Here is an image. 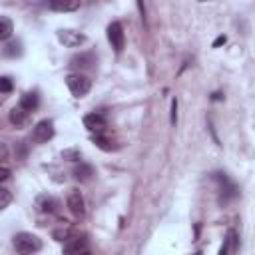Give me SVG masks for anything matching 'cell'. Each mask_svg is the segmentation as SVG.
Masks as SVG:
<instances>
[{
  "label": "cell",
  "mask_w": 255,
  "mask_h": 255,
  "mask_svg": "<svg viewBox=\"0 0 255 255\" xmlns=\"http://www.w3.org/2000/svg\"><path fill=\"white\" fill-rule=\"evenodd\" d=\"M58 40L68 48H76L86 42V36L76 30H58Z\"/></svg>",
  "instance_id": "obj_7"
},
{
  "label": "cell",
  "mask_w": 255,
  "mask_h": 255,
  "mask_svg": "<svg viewBox=\"0 0 255 255\" xmlns=\"http://www.w3.org/2000/svg\"><path fill=\"white\" fill-rule=\"evenodd\" d=\"M225 40H227L225 36H217V38H215V42H213V48H217V46H221V44H225Z\"/></svg>",
  "instance_id": "obj_26"
},
{
  "label": "cell",
  "mask_w": 255,
  "mask_h": 255,
  "mask_svg": "<svg viewBox=\"0 0 255 255\" xmlns=\"http://www.w3.org/2000/svg\"><path fill=\"white\" fill-rule=\"evenodd\" d=\"M66 86L76 98H84L92 90V80L84 74H68L66 76Z\"/></svg>",
  "instance_id": "obj_2"
},
{
  "label": "cell",
  "mask_w": 255,
  "mask_h": 255,
  "mask_svg": "<svg viewBox=\"0 0 255 255\" xmlns=\"http://www.w3.org/2000/svg\"><path fill=\"white\" fill-rule=\"evenodd\" d=\"M36 207H38V211H42V213H52V211H56L58 201H56L52 195H40V197L36 199Z\"/></svg>",
  "instance_id": "obj_12"
},
{
  "label": "cell",
  "mask_w": 255,
  "mask_h": 255,
  "mask_svg": "<svg viewBox=\"0 0 255 255\" xmlns=\"http://www.w3.org/2000/svg\"><path fill=\"white\" fill-rule=\"evenodd\" d=\"M94 143H96L100 149H106V151H112V149H116L114 141H112L110 137H106L104 133H96V135H94Z\"/></svg>",
  "instance_id": "obj_18"
},
{
  "label": "cell",
  "mask_w": 255,
  "mask_h": 255,
  "mask_svg": "<svg viewBox=\"0 0 255 255\" xmlns=\"http://www.w3.org/2000/svg\"><path fill=\"white\" fill-rule=\"evenodd\" d=\"M48 8L56 12H74L80 8V2L78 0H52L48 2Z\"/></svg>",
  "instance_id": "obj_11"
},
{
  "label": "cell",
  "mask_w": 255,
  "mask_h": 255,
  "mask_svg": "<svg viewBox=\"0 0 255 255\" xmlns=\"http://www.w3.org/2000/svg\"><path fill=\"white\" fill-rule=\"evenodd\" d=\"M66 205H68V209L72 211V215H76V217H82V215L86 213V203H84V197H82V193H80L78 189H70V191H68V195H66Z\"/></svg>",
  "instance_id": "obj_6"
},
{
  "label": "cell",
  "mask_w": 255,
  "mask_h": 255,
  "mask_svg": "<svg viewBox=\"0 0 255 255\" xmlns=\"http://www.w3.org/2000/svg\"><path fill=\"white\" fill-rule=\"evenodd\" d=\"M229 249H231L233 253L237 251V233H235L233 229L227 231V237H225V241H223V245H221V249H219V255H229Z\"/></svg>",
  "instance_id": "obj_13"
},
{
  "label": "cell",
  "mask_w": 255,
  "mask_h": 255,
  "mask_svg": "<svg viewBox=\"0 0 255 255\" xmlns=\"http://www.w3.org/2000/svg\"><path fill=\"white\" fill-rule=\"evenodd\" d=\"M64 253L66 255H92L90 251V241L86 239V235H72L66 243H64Z\"/></svg>",
  "instance_id": "obj_3"
},
{
  "label": "cell",
  "mask_w": 255,
  "mask_h": 255,
  "mask_svg": "<svg viewBox=\"0 0 255 255\" xmlns=\"http://www.w3.org/2000/svg\"><path fill=\"white\" fill-rule=\"evenodd\" d=\"M171 126H175L177 122V100H171V118H169Z\"/></svg>",
  "instance_id": "obj_23"
},
{
  "label": "cell",
  "mask_w": 255,
  "mask_h": 255,
  "mask_svg": "<svg viewBox=\"0 0 255 255\" xmlns=\"http://www.w3.org/2000/svg\"><path fill=\"white\" fill-rule=\"evenodd\" d=\"M38 104H40L38 94H36V92H26V94H22L18 108H22L26 114H30V112H34V110L38 108Z\"/></svg>",
  "instance_id": "obj_10"
},
{
  "label": "cell",
  "mask_w": 255,
  "mask_h": 255,
  "mask_svg": "<svg viewBox=\"0 0 255 255\" xmlns=\"http://www.w3.org/2000/svg\"><path fill=\"white\" fill-rule=\"evenodd\" d=\"M72 235H76V231L72 229V227H68V225H64V227H60V229H54L52 231V237L56 239V241H68Z\"/></svg>",
  "instance_id": "obj_17"
},
{
  "label": "cell",
  "mask_w": 255,
  "mask_h": 255,
  "mask_svg": "<svg viewBox=\"0 0 255 255\" xmlns=\"http://www.w3.org/2000/svg\"><path fill=\"white\" fill-rule=\"evenodd\" d=\"M108 40H110L112 48H114L118 54L124 50V46H126V36H124V28H122L120 22H112V24L108 26Z\"/></svg>",
  "instance_id": "obj_5"
},
{
  "label": "cell",
  "mask_w": 255,
  "mask_h": 255,
  "mask_svg": "<svg viewBox=\"0 0 255 255\" xmlns=\"http://www.w3.org/2000/svg\"><path fill=\"white\" fill-rule=\"evenodd\" d=\"M62 157L64 159H72V161H78L80 157H82V153H80V149H66V151H62Z\"/></svg>",
  "instance_id": "obj_22"
},
{
  "label": "cell",
  "mask_w": 255,
  "mask_h": 255,
  "mask_svg": "<svg viewBox=\"0 0 255 255\" xmlns=\"http://www.w3.org/2000/svg\"><path fill=\"white\" fill-rule=\"evenodd\" d=\"M54 137V124L50 122V120H42V122H38L36 126H34V129H32V139L36 141V143H46L48 139H52Z\"/></svg>",
  "instance_id": "obj_4"
},
{
  "label": "cell",
  "mask_w": 255,
  "mask_h": 255,
  "mask_svg": "<svg viewBox=\"0 0 255 255\" xmlns=\"http://www.w3.org/2000/svg\"><path fill=\"white\" fill-rule=\"evenodd\" d=\"M8 120H10V124H12V126L22 128V126H26V124H28V114H26L22 108H14V110H10Z\"/></svg>",
  "instance_id": "obj_14"
},
{
  "label": "cell",
  "mask_w": 255,
  "mask_h": 255,
  "mask_svg": "<svg viewBox=\"0 0 255 255\" xmlns=\"http://www.w3.org/2000/svg\"><path fill=\"white\" fill-rule=\"evenodd\" d=\"M14 247L20 255H34L36 251L42 249V239L34 233L20 231V233L14 235Z\"/></svg>",
  "instance_id": "obj_1"
},
{
  "label": "cell",
  "mask_w": 255,
  "mask_h": 255,
  "mask_svg": "<svg viewBox=\"0 0 255 255\" xmlns=\"http://www.w3.org/2000/svg\"><path fill=\"white\" fill-rule=\"evenodd\" d=\"M94 64H96V56L92 52H80L70 60V68L74 70H90L94 68Z\"/></svg>",
  "instance_id": "obj_8"
},
{
  "label": "cell",
  "mask_w": 255,
  "mask_h": 255,
  "mask_svg": "<svg viewBox=\"0 0 255 255\" xmlns=\"http://www.w3.org/2000/svg\"><path fill=\"white\" fill-rule=\"evenodd\" d=\"M8 177H10V169L8 167H0V183L6 181Z\"/></svg>",
  "instance_id": "obj_25"
},
{
  "label": "cell",
  "mask_w": 255,
  "mask_h": 255,
  "mask_svg": "<svg viewBox=\"0 0 255 255\" xmlns=\"http://www.w3.org/2000/svg\"><path fill=\"white\" fill-rule=\"evenodd\" d=\"M12 32H14L12 20L6 18V16H0V42H2V40H8V38L12 36Z\"/></svg>",
  "instance_id": "obj_16"
},
{
  "label": "cell",
  "mask_w": 255,
  "mask_h": 255,
  "mask_svg": "<svg viewBox=\"0 0 255 255\" xmlns=\"http://www.w3.org/2000/svg\"><path fill=\"white\" fill-rule=\"evenodd\" d=\"M10 201H12V193H10V189L0 187V209L8 207V205H10Z\"/></svg>",
  "instance_id": "obj_20"
},
{
  "label": "cell",
  "mask_w": 255,
  "mask_h": 255,
  "mask_svg": "<svg viewBox=\"0 0 255 255\" xmlns=\"http://www.w3.org/2000/svg\"><path fill=\"white\" fill-rule=\"evenodd\" d=\"M6 159H8V147L6 143L0 141V161H6Z\"/></svg>",
  "instance_id": "obj_24"
},
{
  "label": "cell",
  "mask_w": 255,
  "mask_h": 255,
  "mask_svg": "<svg viewBox=\"0 0 255 255\" xmlns=\"http://www.w3.org/2000/svg\"><path fill=\"white\" fill-rule=\"evenodd\" d=\"M12 88H14L12 80L8 76H0V94H8V92H12Z\"/></svg>",
  "instance_id": "obj_21"
},
{
  "label": "cell",
  "mask_w": 255,
  "mask_h": 255,
  "mask_svg": "<svg viewBox=\"0 0 255 255\" xmlns=\"http://www.w3.org/2000/svg\"><path fill=\"white\" fill-rule=\"evenodd\" d=\"M4 54H6V56H10V58H14V56H20V54H22V44H20L18 40H12V42H8V46L4 48Z\"/></svg>",
  "instance_id": "obj_19"
},
{
  "label": "cell",
  "mask_w": 255,
  "mask_h": 255,
  "mask_svg": "<svg viewBox=\"0 0 255 255\" xmlns=\"http://www.w3.org/2000/svg\"><path fill=\"white\" fill-rule=\"evenodd\" d=\"M84 126H86L90 131H96V133H104V131H106V128H108L106 118H104L102 114H98V112L84 116Z\"/></svg>",
  "instance_id": "obj_9"
},
{
  "label": "cell",
  "mask_w": 255,
  "mask_h": 255,
  "mask_svg": "<svg viewBox=\"0 0 255 255\" xmlns=\"http://www.w3.org/2000/svg\"><path fill=\"white\" fill-rule=\"evenodd\" d=\"M92 175H94V167H92L90 163H82V161H80V163L74 167V177L80 179V181H88Z\"/></svg>",
  "instance_id": "obj_15"
}]
</instances>
